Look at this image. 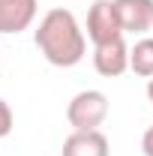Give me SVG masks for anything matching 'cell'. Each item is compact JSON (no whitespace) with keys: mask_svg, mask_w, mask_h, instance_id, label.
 Returning <instances> with one entry per match:
<instances>
[{"mask_svg":"<svg viewBox=\"0 0 153 156\" xmlns=\"http://www.w3.org/2000/svg\"><path fill=\"white\" fill-rule=\"evenodd\" d=\"M33 39H36V48L42 51V57L60 69L81 63L84 51H87L84 33H81L75 15L69 9H48L39 21Z\"/></svg>","mask_w":153,"mask_h":156,"instance_id":"cell-1","label":"cell"},{"mask_svg":"<svg viewBox=\"0 0 153 156\" xmlns=\"http://www.w3.org/2000/svg\"><path fill=\"white\" fill-rule=\"evenodd\" d=\"M108 117V96L102 90H81L72 96L66 108V120L72 126V132H90L99 129Z\"/></svg>","mask_w":153,"mask_h":156,"instance_id":"cell-2","label":"cell"},{"mask_svg":"<svg viewBox=\"0 0 153 156\" xmlns=\"http://www.w3.org/2000/svg\"><path fill=\"white\" fill-rule=\"evenodd\" d=\"M87 36H90L93 45L123 39V24H120L114 0H96L90 6V12H87Z\"/></svg>","mask_w":153,"mask_h":156,"instance_id":"cell-3","label":"cell"},{"mask_svg":"<svg viewBox=\"0 0 153 156\" xmlns=\"http://www.w3.org/2000/svg\"><path fill=\"white\" fill-rule=\"evenodd\" d=\"M93 66L99 75L105 78H117L129 69V48L123 39H114V42H105V45H96L93 51Z\"/></svg>","mask_w":153,"mask_h":156,"instance_id":"cell-4","label":"cell"},{"mask_svg":"<svg viewBox=\"0 0 153 156\" xmlns=\"http://www.w3.org/2000/svg\"><path fill=\"white\" fill-rule=\"evenodd\" d=\"M36 0H0V33H21L36 18Z\"/></svg>","mask_w":153,"mask_h":156,"instance_id":"cell-5","label":"cell"},{"mask_svg":"<svg viewBox=\"0 0 153 156\" xmlns=\"http://www.w3.org/2000/svg\"><path fill=\"white\" fill-rule=\"evenodd\" d=\"M123 33H144L153 27V0H114Z\"/></svg>","mask_w":153,"mask_h":156,"instance_id":"cell-6","label":"cell"},{"mask_svg":"<svg viewBox=\"0 0 153 156\" xmlns=\"http://www.w3.org/2000/svg\"><path fill=\"white\" fill-rule=\"evenodd\" d=\"M108 153H111L108 138L102 135L99 129L72 132V135L63 141V150H60V156H108Z\"/></svg>","mask_w":153,"mask_h":156,"instance_id":"cell-7","label":"cell"},{"mask_svg":"<svg viewBox=\"0 0 153 156\" xmlns=\"http://www.w3.org/2000/svg\"><path fill=\"white\" fill-rule=\"evenodd\" d=\"M129 69L141 78H153V39H138L129 48Z\"/></svg>","mask_w":153,"mask_h":156,"instance_id":"cell-8","label":"cell"},{"mask_svg":"<svg viewBox=\"0 0 153 156\" xmlns=\"http://www.w3.org/2000/svg\"><path fill=\"white\" fill-rule=\"evenodd\" d=\"M12 123H15V120H12V108L0 99V141L12 132Z\"/></svg>","mask_w":153,"mask_h":156,"instance_id":"cell-9","label":"cell"},{"mask_svg":"<svg viewBox=\"0 0 153 156\" xmlns=\"http://www.w3.org/2000/svg\"><path fill=\"white\" fill-rule=\"evenodd\" d=\"M141 150H144V156H153V123L144 129V135H141Z\"/></svg>","mask_w":153,"mask_h":156,"instance_id":"cell-10","label":"cell"},{"mask_svg":"<svg viewBox=\"0 0 153 156\" xmlns=\"http://www.w3.org/2000/svg\"><path fill=\"white\" fill-rule=\"evenodd\" d=\"M147 99H150V102H153V78H150V81H147Z\"/></svg>","mask_w":153,"mask_h":156,"instance_id":"cell-11","label":"cell"}]
</instances>
